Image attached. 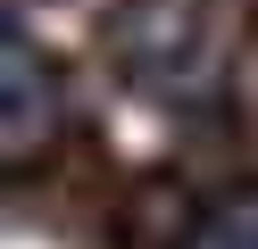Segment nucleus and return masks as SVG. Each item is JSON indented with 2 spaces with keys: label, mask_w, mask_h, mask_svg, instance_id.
Here are the masks:
<instances>
[{
  "label": "nucleus",
  "mask_w": 258,
  "mask_h": 249,
  "mask_svg": "<svg viewBox=\"0 0 258 249\" xmlns=\"http://www.w3.org/2000/svg\"><path fill=\"white\" fill-rule=\"evenodd\" d=\"M0 92H9V108H0V166L25 175L58 133V75L42 66V50L25 42L17 17L0 25Z\"/></svg>",
  "instance_id": "2"
},
{
  "label": "nucleus",
  "mask_w": 258,
  "mask_h": 249,
  "mask_svg": "<svg viewBox=\"0 0 258 249\" xmlns=\"http://www.w3.org/2000/svg\"><path fill=\"white\" fill-rule=\"evenodd\" d=\"M117 58H125V75H134L142 92H158V100L208 92L217 42H208V25H200V0H134V9L117 17Z\"/></svg>",
  "instance_id": "1"
},
{
  "label": "nucleus",
  "mask_w": 258,
  "mask_h": 249,
  "mask_svg": "<svg viewBox=\"0 0 258 249\" xmlns=\"http://www.w3.org/2000/svg\"><path fill=\"white\" fill-rule=\"evenodd\" d=\"M200 249H258V183L241 199H225L217 216H208V232H200Z\"/></svg>",
  "instance_id": "3"
}]
</instances>
